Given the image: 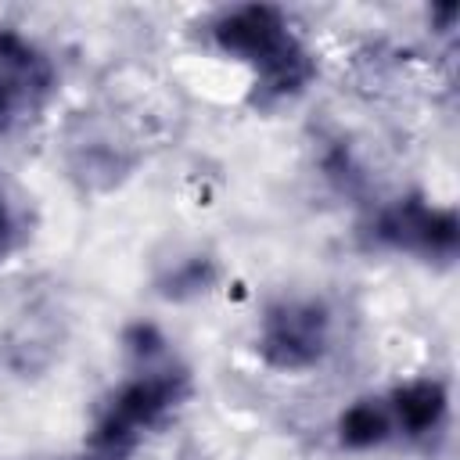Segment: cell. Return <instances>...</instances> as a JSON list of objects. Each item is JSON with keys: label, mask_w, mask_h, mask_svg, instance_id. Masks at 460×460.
<instances>
[{"label": "cell", "mask_w": 460, "mask_h": 460, "mask_svg": "<svg viewBox=\"0 0 460 460\" xmlns=\"http://www.w3.org/2000/svg\"><path fill=\"white\" fill-rule=\"evenodd\" d=\"M90 460H101V456H90Z\"/></svg>", "instance_id": "obj_10"}, {"label": "cell", "mask_w": 460, "mask_h": 460, "mask_svg": "<svg viewBox=\"0 0 460 460\" xmlns=\"http://www.w3.org/2000/svg\"><path fill=\"white\" fill-rule=\"evenodd\" d=\"M385 402H388L392 431L410 442L435 438L449 420V388L438 377H410L395 385L385 395Z\"/></svg>", "instance_id": "obj_6"}, {"label": "cell", "mask_w": 460, "mask_h": 460, "mask_svg": "<svg viewBox=\"0 0 460 460\" xmlns=\"http://www.w3.org/2000/svg\"><path fill=\"white\" fill-rule=\"evenodd\" d=\"M208 40L219 54L234 58L252 72V104L273 108L298 97L313 75L316 61L291 18L273 4H237L208 22Z\"/></svg>", "instance_id": "obj_2"}, {"label": "cell", "mask_w": 460, "mask_h": 460, "mask_svg": "<svg viewBox=\"0 0 460 460\" xmlns=\"http://www.w3.org/2000/svg\"><path fill=\"white\" fill-rule=\"evenodd\" d=\"M18 241H22L18 216H14L11 201H7V198H4V190H0V259H4V255H11Z\"/></svg>", "instance_id": "obj_9"}, {"label": "cell", "mask_w": 460, "mask_h": 460, "mask_svg": "<svg viewBox=\"0 0 460 460\" xmlns=\"http://www.w3.org/2000/svg\"><path fill=\"white\" fill-rule=\"evenodd\" d=\"M334 320L320 298H277L262 309L255 331V352L280 374H302L323 363L331 352Z\"/></svg>", "instance_id": "obj_3"}, {"label": "cell", "mask_w": 460, "mask_h": 460, "mask_svg": "<svg viewBox=\"0 0 460 460\" xmlns=\"http://www.w3.org/2000/svg\"><path fill=\"white\" fill-rule=\"evenodd\" d=\"M58 72L50 58L18 29H0V137L40 115L50 101Z\"/></svg>", "instance_id": "obj_5"}, {"label": "cell", "mask_w": 460, "mask_h": 460, "mask_svg": "<svg viewBox=\"0 0 460 460\" xmlns=\"http://www.w3.org/2000/svg\"><path fill=\"white\" fill-rule=\"evenodd\" d=\"M158 284H162V295H169V298L205 295L216 284V262L208 255H190V259L176 262L169 270V277H162Z\"/></svg>", "instance_id": "obj_8"}, {"label": "cell", "mask_w": 460, "mask_h": 460, "mask_svg": "<svg viewBox=\"0 0 460 460\" xmlns=\"http://www.w3.org/2000/svg\"><path fill=\"white\" fill-rule=\"evenodd\" d=\"M367 237L374 248L449 266L460 252V219L449 205H431L420 194H406L374 212Z\"/></svg>", "instance_id": "obj_4"}, {"label": "cell", "mask_w": 460, "mask_h": 460, "mask_svg": "<svg viewBox=\"0 0 460 460\" xmlns=\"http://www.w3.org/2000/svg\"><path fill=\"white\" fill-rule=\"evenodd\" d=\"M334 431H338L341 449H349V453H367V449H377L388 438H395L385 395H359V399H352L338 413Z\"/></svg>", "instance_id": "obj_7"}, {"label": "cell", "mask_w": 460, "mask_h": 460, "mask_svg": "<svg viewBox=\"0 0 460 460\" xmlns=\"http://www.w3.org/2000/svg\"><path fill=\"white\" fill-rule=\"evenodd\" d=\"M129 374L104 395L93 428L90 456L126 460L144 435L162 428L190 395V370L176 359L169 338L155 323L126 327Z\"/></svg>", "instance_id": "obj_1"}]
</instances>
